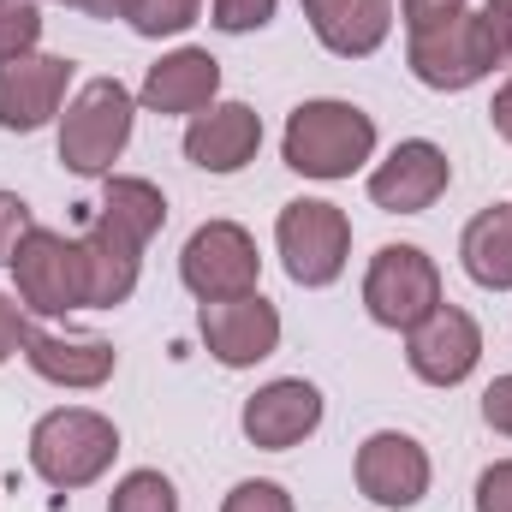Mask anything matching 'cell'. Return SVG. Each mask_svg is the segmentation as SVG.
Instances as JSON below:
<instances>
[{
  "label": "cell",
  "instance_id": "cell-9",
  "mask_svg": "<svg viewBox=\"0 0 512 512\" xmlns=\"http://www.w3.org/2000/svg\"><path fill=\"white\" fill-rule=\"evenodd\" d=\"M405 66L423 90H441V96H459L471 84L489 78V54H483V30H477V12H459L447 24H429V30H411L405 36Z\"/></svg>",
  "mask_w": 512,
  "mask_h": 512
},
{
  "label": "cell",
  "instance_id": "cell-22",
  "mask_svg": "<svg viewBox=\"0 0 512 512\" xmlns=\"http://www.w3.org/2000/svg\"><path fill=\"white\" fill-rule=\"evenodd\" d=\"M108 512H179V489L161 471H126L108 495Z\"/></svg>",
  "mask_w": 512,
  "mask_h": 512
},
{
  "label": "cell",
  "instance_id": "cell-15",
  "mask_svg": "<svg viewBox=\"0 0 512 512\" xmlns=\"http://www.w3.org/2000/svg\"><path fill=\"white\" fill-rule=\"evenodd\" d=\"M221 102V60L209 48H173L161 54L149 72H143V90H137V108L143 114H179V120H197L203 108Z\"/></svg>",
  "mask_w": 512,
  "mask_h": 512
},
{
  "label": "cell",
  "instance_id": "cell-3",
  "mask_svg": "<svg viewBox=\"0 0 512 512\" xmlns=\"http://www.w3.org/2000/svg\"><path fill=\"white\" fill-rule=\"evenodd\" d=\"M137 126V96L120 78H90L60 114V167L78 179H108Z\"/></svg>",
  "mask_w": 512,
  "mask_h": 512
},
{
  "label": "cell",
  "instance_id": "cell-14",
  "mask_svg": "<svg viewBox=\"0 0 512 512\" xmlns=\"http://www.w3.org/2000/svg\"><path fill=\"white\" fill-rule=\"evenodd\" d=\"M322 387L304 382V376H280V382L256 387L251 399H245V411H239V429H245V441L262 447V453H286V447H298V441H310L316 429H322Z\"/></svg>",
  "mask_w": 512,
  "mask_h": 512
},
{
  "label": "cell",
  "instance_id": "cell-16",
  "mask_svg": "<svg viewBox=\"0 0 512 512\" xmlns=\"http://www.w3.org/2000/svg\"><path fill=\"white\" fill-rule=\"evenodd\" d=\"M262 149V114L251 102H215L185 126V161L203 173H245Z\"/></svg>",
  "mask_w": 512,
  "mask_h": 512
},
{
  "label": "cell",
  "instance_id": "cell-13",
  "mask_svg": "<svg viewBox=\"0 0 512 512\" xmlns=\"http://www.w3.org/2000/svg\"><path fill=\"white\" fill-rule=\"evenodd\" d=\"M447 185H453V161L429 137L393 143L382 161L370 167V203L387 209V215H423V209H435L447 197Z\"/></svg>",
  "mask_w": 512,
  "mask_h": 512
},
{
  "label": "cell",
  "instance_id": "cell-6",
  "mask_svg": "<svg viewBox=\"0 0 512 512\" xmlns=\"http://www.w3.org/2000/svg\"><path fill=\"white\" fill-rule=\"evenodd\" d=\"M6 268H12L18 304L30 316H72V310H84V256H78V239H66L54 227H30Z\"/></svg>",
  "mask_w": 512,
  "mask_h": 512
},
{
  "label": "cell",
  "instance_id": "cell-12",
  "mask_svg": "<svg viewBox=\"0 0 512 512\" xmlns=\"http://www.w3.org/2000/svg\"><path fill=\"white\" fill-rule=\"evenodd\" d=\"M197 334L221 370H256L262 358L280 352V310L262 292L215 298V304H197Z\"/></svg>",
  "mask_w": 512,
  "mask_h": 512
},
{
  "label": "cell",
  "instance_id": "cell-30",
  "mask_svg": "<svg viewBox=\"0 0 512 512\" xmlns=\"http://www.w3.org/2000/svg\"><path fill=\"white\" fill-rule=\"evenodd\" d=\"M477 512H512V459H495L477 477Z\"/></svg>",
  "mask_w": 512,
  "mask_h": 512
},
{
  "label": "cell",
  "instance_id": "cell-29",
  "mask_svg": "<svg viewBox=\"0 0 512 512\" xmlns=\"http://www.w3.org/2000/svg\"><path fill=\"white\" fill-rule=\"evenodd\" d=\"M459 12H471V0H399L405 36H411V30H429V24H447V18H459Z\"/></svg>",
  "mask_w": 512,
  "mask_h": 512
},
{
  "label": "cell",
  "instance_id": "cell-23",
  "mask_svg": "<svg viewBox=\"0 0 512 512\" xmlns=\"http://www.w3.org/2000/svg\"><path fill=\"white\" fill-rule=\"evenodd\" d=\"M197 18H203V0H137L131 30L149 36V42H161V36H185Z\"/></svg>",
  "mask_w": 512,
  "mask_h": 512
},
{
  "label": "cell",
  "instance_id": "cell-19",
  "mask_svg": "<svg viewBox=\"0 0 512 512\" xmlns=\"http://www.w3.org/2000/svg\"><path fill=\"white\" fill-rule=\"evenodd\" d=\"M459 262L483 292H512V203L471 215V227L459 233Z\"/></svg>",
  "mask_w": 512,
  "mask_h": 512
},
{
  "label": "cell",
  "instance_id": "cell-1",
  "mask_svg": "<svg viewBox=\"0 0 512 512\" xmlns=\"http://www.w3.org/2000/svg\"><path fill=\"white\" fill-rule=\"evenodd\" d=\"M376 120L358 108V102H340V96H316V102H298L286 114L280 131V161L304 179H352L376 161Z\"/></svg>",
  "mask_w": 512,
  "mask_h": 512
},
{
  "label": "cell",
  "instance_id": "cell-21",
  "mask_svg": "<svg viewBox=\"0 0 512 512\" xmlns=\"http://www.w3.org/2000/svg\"><path fill=\"white\" fill-rule=\"evenodd\" d=\"M393 36V0H352L328 30H316V42L340 60H370Z\"/></svg>",
  "mask_w": 512,
  "mask_h": 512
},
{
  "label": "cell",
  "instance_id": "cell-35",
  "mask_svg": "<svg viewBox=\"0 0 512 512\" xmlns=\"http://www.w3.org/2000/svg\"><path fill=\"white\" fill-rule=\"evenodd\" d=\"M346 6H352V0H304V18H310V30H328Z\"/></svg>",
  "mask_w": 512,
  "mask_h": 512
},
{
  "label": "cell",
  "instance_id": "cell-11",
  "mask_svg": "<svg viewBox=\"0 0 512 512\" xmlns=\"http://www.w3.org/2000/svg\"><path fill=\"white\" fill-rule=\"evenodd\" d=\"M352 477H358V495H364V501H376V507H387V512H405L429 495L435 465H429V447H423L417 435H405V429H376V435L358 447Z\"/></svg>",
  "mask_w": 512,
  "mask_h": 512
},
{
  "label": "cell",
  "instance_id": "cell-31",
  "mask_svg": "<svg viewBox=\"0 0 512 512\" xmlns=\"http://www.w3.org/2000/svg\"><path fill=\"white\" fill-rule=\"evenodd\" d=\"M483 423L512 441V376H495V382L483 387Z\"/></svg>",
  "mask_w": 512,
  "mask_h": 512
},
{
  "label": "cell",
  "instance_id": "cell-4",
  "mask_svg": "<svg viewBox=\"0 0 512 512\" xmlns=\"http://www.w3.org/2000/svg\"><path fill=\"white\" fill-rule=\"evenodd\" d=\"M274 251H280V268H286L292 286L322 292L352 262V221L328 197H292L274 221Z\"/></svg>",
  "mask_w": 512,
  "mask_h": 512
},
{
  "label": "cell",
  "instance_id": "cell-33",
  "mask_svg": "<svg viewBox=\"0 0 512 512\" xmlns=\"http://www.w3.org/2000/svg\"><path fill=\"white\" fill-rule=\"evenodd\" d=\"M489 126L501 143H512V72L501 78V90H495V102H489Z\"/></svg>",
  "mask_w": 512,
  "mask_h": 512
},
{
  "label": "cell",
  "instance_id": "cell-10",
  "mask_svg": "<svg viewBox=\"0 0 512 512\" xmlns=\"http://www.w3.org/2000/svg\"><path fill=\"white\" fill-rule=\"evenodd\" d=\"M72 60L66 54H18V60H0V131L12 137H30V131L54 126L66 114V90H72Z\"/></svg>",
  "mask_w": 512,
  "mask_h": 512
},
{
  "label": "cell",
  "instance_id": "cell-17",
  "mask_svg": "<svg viewBox=\"0 0 512 512\" xmlns=\"http://www.w3.org/2000/svg\"><path fill=\"white\" fill-rule=\"evenodd\" d=\"M78 256H84V310H120L143 280V245L102 215H90V227L78 233Z\"/></svg>",
  "mask_w": 512,
  "mask_h": 512
},
{
  "label": "cell",
  "instance_id": "cell-2",
  "mask_svg": "<svg viewBox=\"0 0 512 512\" xmlns=\"http://www.w3.org/2000/svg\"><path fill=\"white\" fill-rule=\"evenodd\" d=\"M114 459H120V429H114V417H102L90 405H60V411L36 417V429H30V471L60 495L102 483L114 471Z\"/></svg>",
  "mask_w": 512,
  "mask_h": 512
},
{
  "label": "cell",
  "instance_id": "cell-24",
  "mask_svg": "<svg viewBox=\"0 0 512 512\" xmlns=\"http://www.w3.org/2000/svg\"><path fill=\"white\" fill-rule=\"evenodd\" d=\"M42 42V6L36 0H0V60L36 54Z\"/></svg>",
  "mask_w": 512,
  "mask_h": 512
},
{
  "label": "cell",
  "instance_id": "cell-20",
  "mask_svg": "<svg viewBox=\"0 0 512 512\" xmlns=\"http://www.w3.org/2000/svg\"><path fill=\"white\" fill-rule=\"evenodd\" d=\"M96 215L114 221L120 233H131V239L149 251V239L167 227V197H161V185H149V179H137V173H108Z\"/></svg>",
  "mask_w": 512,
  "mask_h": 512
},
{
  "label": "cell",
  "instance_id": "cell-7",
  "mask_svg": "<svg viewBox=\"0 0 512 512\" xmlns=\"http://www.w3.org/2000/svg\"><path fill=\"white\" fill-rule=\"evenodd\" d=\"M179 280L197 304H215V298H245L262 280V256L256 239L239 221H203L185 251H179Z\"/></svg>",
  "mask_w": 512,
  "mask_h": 512
},
{
  "label": "cell",
  "instance_id": "cell-27",
  "mask_svg": "<svg viewBox=\"0 0 512 512\" xmlns=\"http://www.w3.org/2000/svg\"><path fill=\"white\" fill-rule=\"evenodd\" d=\"M221 512H298V507H292V495H286L274 477H245V483L227 489Z\"/></svg>",
  "mask_w": 512,
  "mask_h": 512
},
{
  "label": "cell",
  "instance_id": "cell-34",
  "mask_svg": "<svg viewBox=\"0 0 512 512\" xmlns=\"http://www.w3.org/2000/svg\"><path fill=\"white\" fill-rule=\"evenodd\" d=\"M60 6H72L84 18H131L137 12V0H60Z\"/></svg>",
  "mask_w": 512,
  "mask_h": 512
},
{
  "label": "cell",
  "instance_id": "cell-28",
  "mask_svg": "<svg viewBox=\"0 0 512 512\" xmlns=\"http://www.w3.org/2000/svg\"><path fill=\"white\" fill-rule=\"evenodd\" d=\"M30 227H36V221H30V203H24L18 191H0V268L12 262L18 239H24Z\"/></svg>",
  "mask_w": 512,
  "mask_h": 512
},
{
  "label": "cell",
  "instance_id": "cell-18",
  "mask_svg": "<svg viewBox=\"0 0 512 512\" xmlns=\"http://www.w3.org/2000/svg\"><path fill=\"white\" fill-rule=\"evenodd\" d=\"M24 364L54 387H72V393H96V387L114 382L120 370V352L108 340H72V334H48V328H30L24 334Z\"/></svg>",
  "mask_w": 512,
  "mask_h": 512
},
{
  "label": "cell",
  "instance_id": "cell-8",
  "mask_svg": "<svg viewBox=\"0 0 512 512\" xmlns=\"http://www.w3.org/2000/svg\"><path fill=\"white\" fill-rule=\"evenodd\" d=\"M405 364H411L417 382H429V387L471 382L477 364H483V328H477V316L441 298V304L405 334Z\"/></svg>",
  "mask_w": 512,
  "mask_h": 512
},
{
  "label": "cell",
  "instance_id": "cell-32",
  "mask_svg": "<svg viewBox=\"0 0 512 512\" xmlns=\"http://www.w3.org/2000/svg\"><path fill=\"white\" fill-rule=\"evenodd\" d=\"M24 334H30V316H24V304L0 292V364H6L12 352H24Z\"/></svg>",
  "mask_w": 512,
  "mask_h": 512
},
{
  "label": "cell",
  "instance_id": "cell-26",
  "mask_svg": "<svg viewBox=\"0 0 512 512\" xmlns=\"http://www.w3.org/2000/svg\"><path fill=\"white\" fill-rule=\"evenodd\" d=\"M280 12V0H209V24L227 30V36H251V30H268Z\"/></svg>",
  "mask_w": 512,
  "mask_h": 512
},
{
  "label": "cell",
  "instance_id": "cell-5",
  "mask_svg": "<svg viewBox=\"0 0 512 512\" xmlns=\"http://www.w3.org/2000/svg\"><path fill=\"white\" fill-rule=\"evenodd\" d=\"M441 304V268L423 245H382L364 268V310L376 328L411 334Z\"/></svg>",
  "mask_w": 512,
  "mask_h": 512
},
{
  "label": "cell",
  "instance_id": "cell-25",
  "mask_svg": "<svg viewBox=\"0 0 512 512\" xmlns=\"http://www.w3.org/2000/svg\"><path fill=\"white\" fill-rule=\"evenodd\" d=\"M477 30H483L489 72H512V0H483L477 6Z\"/></svg>",
  "mask_w": 512,
  "mask_h": 512
}]
</instances>
